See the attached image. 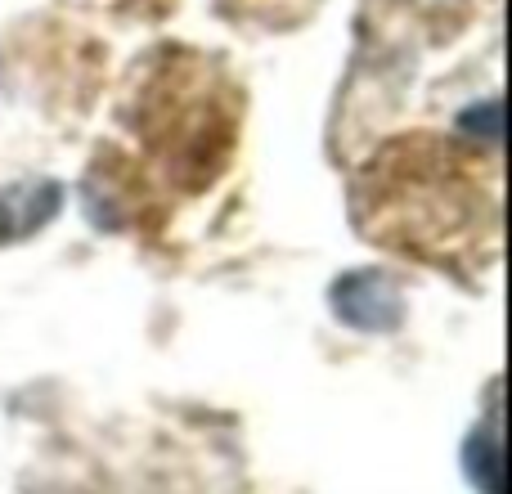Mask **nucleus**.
I'll list each match as a JSON object with an SVG mask.
<instances>
[{
    "label": "nucleus",
    "instance_id": "1",
    "mask_svg": "<svg viewBox=\"0 0 512 494\" xmlns=\"http://www.w3.org/2000/svg\"><path fill=\"white\" fill-rule=\"evenodd\" d=\"M459 126H463L468 135H481L486 144H495L499 135H504V113H499L495 99H486V104H472L468 113L459 117Z\"/></svg>",
    "mask_w": 512,
    "mask_h": 494
}]
</instances>
